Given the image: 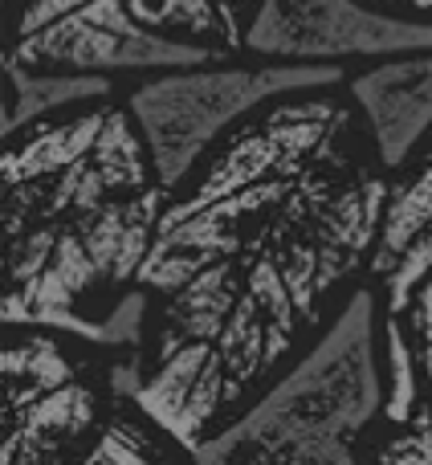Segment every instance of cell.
<instances>
[{"label": "cell", "instance_id": "1", "mask_svg": "<svg viewBox=\"0 0 432 465\" xmlns=\"http://www.w3.org/2000/svg\"><path fill=\"white\" fill-rule=\"evenodd\" d=\"M388 193L347 82L253 111L172 193L131 396L188 445L229 429L371 273Z\"/></svg>", "mask_w": 432, "mask_h": 465}, {"label": "cell", "instance_id": "2", "mask_svg": "<svg viewBox=\"0 0 432 465\" xmlns=\"http://www.w3.org/2000/svg\"><path fill=\"white\" fill-rule=\"evenodd\" d=\"M0 184L5 327L62 331L139 355L147 331L139 273L172 188L123 94L5 135Z\"/></svg>", "mask_w": 432, "mask_h": 465}, {"label": "cell", "instance_id": "3", "mask_svg": "<svg viewBox=\"0 0 432 465\" xmlns=\"http://www.w3.org/2000/svg\"><path fill=\"white\" fill-rule=\"evenodd\" d=\"M388 409V302L363 278L327 331L196 453L201 465H376Z\"/></svg>", "mask_w": 432, "mask_h": 465}, {"label": "cell", "instance_id": "4", "mask_svg": "<svg viewBox=\"0 0 432 465\" xmlns=\"http://www.w3.org/2000/svg\"><path fill=\"white\" fill-rule=\"evenodd\" d=\"M135 351L41 327H5V461L82 465L135 384Z\"/></svg>", "mask_w": 432, "mask_h": 465}, {"label": "cell", "instance_id": "5", "mask_svg": "<svg viewBox=\"0 0 432 465\" xmlns=\"http://www.w3.org/2000/svg\"><path fill=\"white\" fill-rule=\"evenodd\" d=\"M343 70H310V65H270L253 57H216V62L163 70L127 82L123 103L131 106L143 143L160 168L163 184L176 193L201 160L237 131L253 111L273 98L310 86H339Z\"/></svg>", "mask_w": 432, "mask_h": 465}, {"label": "cell", "instance_id": "6", "mask_svg": "<svg viewBox=\"0 0 432 465\" xmlns=\"http://www.w3.org/2000/svg\"><path fill=\"white\" fill-rule=\"evenodd\" d=\"M221 54L152 33L131 0H8L5 65L29 74L127 82L216 62Z\"/></svg>", "mask_w": 432, "mask_h": 465}, {"label": "cell", "instance_id": "7", "mask_svg": "<svg viewBox=\"0 0 432 465\" xmlns=\"http://www.w3.org/2000/svg\"><path fill=\"white\" fill-rule=\"evenodd\" d=\"M417 49H432V25L384 13L368 0H261L241 57L355 74Z\"/></svg>", "mask_w": 432, "mask_h": 465}, {"label": "cell", "instance_id": "8", "mask_svg": "<svg viewBox=\"0 0 432 465\" xmlns=\"http://www.w3.org/2000/svg\"><path fill=\"white\" fill-rule=\"evenodd\" d=\"M392 409L376 433V465H432V278L388 319Z\"/></svg>", "mask_w": 432, "mask_h": 465}, {"label": "cell", "instance_id": "9", "mask_svg": "<svg viewBox=\"0 0 432 465\" xmlns=\"http://www.w3.org/2000/svg\"><path fill=\"white\" fill-rule=\"evenodd\" d=\"M368 278L384 294L388 319H400L408 298L432 278V135L392 172L384 232Z\"/></svg>", "mask_w": 432, "mask_h": 465}, {"label": "cell", "instance_id": "10", "mask_svg": "<svg viewBox=\"0 0 432 465\" xmlns=\"http://www.w3.org/2000/svg\"><path fill=\"white\" fill-rule=\"evenodd\" d=\"M347 94L359 106L388 172H400L432 135V49L347 74Z\"/></svg>", "mask_w": 432, "mask_h": 465}, {"label": "cell", "instance_id": "11", "mask_svg": "<svg viewBox=\"0 0 432 465\" xmlns=\"http://www.w3.org/2000/svg\"><path fill=\"white\" fill-rule=\"evenodd\" d=\"M257 5L261 0H131L152 33L221 57H241Z\"/></svg>", "mask_w": 432, "mask_h": 465}, {"label": "cell", "instance_id": "12", "mask_svg": "<svg viewBox=\"0 0 432 465\" xmlns=\"http://www.w3.org/2000/svg\"><path fill=\"white\" fill-rule=\"evenodd\" d=\"M82 465H201V453L172 433L155 412H147L131 392H123L106 433Z\"/></svg>", "mask_w": 432, "mask_h": 465}, {"label": "cell", "instance_id": "13", "mask_svg": "<svg viewBox=\"0 0 432 465\" xmlns=\"http://www.w3.org/2000/svg\"><path fill=\"white\" fill-rule=\"evenodd\" d=\"M5 111H0V139L13 135V131L29 127L37 119H49L57 111H70L82 103H98V98H114L127 86L106 78H65V74H29L5 65Z\"/></svg>", "mask_w": 432, "mask_h": 465}, {"label": "cell", "instance_id": "14", "mask_svg": "<svg viewBox=\"0 0 432 465\" xmlns=\"http://www.w3.org/2000/svg\"><path fill=\"white\" fill-rule=\"evenodd\" d=\"M368 5L384 8V13H396V16H408V21L432 25V0H368Z\"/></svg>", "mask_w": 432, "mask_h": 465}]
</instances>
